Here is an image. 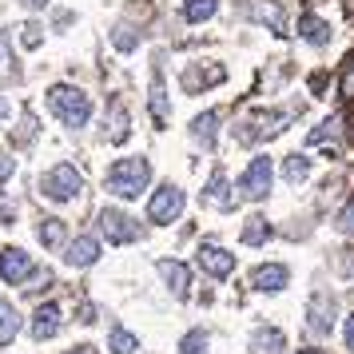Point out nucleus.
I'll use <instances>...</instances> for the list:
<instances>
[{
	"label": "nucleus",
	"instance_id": "obj_25",
	"mask_svg": "<svg viewBox=\"0 0 354 354\" xmlns=\"http://www.w3.org/2000/svg\"><path fill=\"white\" fill-rule=\"evenodd\" d=\"M179 354H207V335H203V330L183 335V342H179Z\"/></svg>",
	"mask_w": 354,
	"mask_h": 354
},
{
	"label": "nucleus",
	"instance_id": "obj_3",
	"mask_svg": "<svg viewBox=\"0 0 354 354\" xmlns=\"http://www.w3.org/2000/svg\"><path fill=\"white\" fill-rule=\"evenodd\" d=\"M80 187H84V179L72 163H56L48 176L40 179V192L48 195L52 203H72V199L80 195Z\"/></svg>",
	"mask_w": 354,
	"mask_h": 354
},
{
	"label": "nucleus",
	"instance_id": "obj_29",
	"mask_svg": "<svg viewBox=\"0 0 354 354\" xmlns=\"http://www.w3.org/2000/svg\"><path fill=\"white\" fill-rule=\"evenodd\" d=\"M335 227L342 231V235H354V195H351V203L338 211V219H335Z\"/></svg>",
	"mask_w": 354,
	"mask_h": 354
},
{
	"label": "nucleus",
	"instance_id": "obj_30",
	"mask_svg": "<svg viewBox=\"0 0 354 354\" xmlns=\"http://www.w3.org/2000/svg\"><path fill=\"white\" fill-rule=\"evenodd\" d=\"M112 40H115V48H124V52H131L136 44H140V36H136V32H128V24H120V28L112 32Z\"/></svg>",
	"mask_w": 354,
	"mask_h": 354
},
{
	"label": "nucleus",
	"instance_id": "obj_18",
	"mask_svg": "<svg viewBox=\"0 0 354 354\" xmlns=\"http://www.w3.org/2000/svg\"><path fill=\"white\" fill-rule=\"evenodd\" d=\"M215 128H219V112H203V115H195L192 136H195L203 147H211V144H215Z\"/></svg>",
	"mask_w": 354,
	"mask_h": 354
},
{
	"label": "nucleus",
	"instance_id": "obj_17",
	"mask_svg": "<svg viewBox=\"0 0 354 354\" xmlns=\"http://www.w3.org/2000/svg\"><path fill=\"white\" fill-rule=\"evenodd\" d=\"M239 239L247 243V247H259V243L271 239V223H267L263 215H251V219L243 223V235H239Z\"/></svg>",
	"mask_w": 354,
	"mask_h": 354
},
{
	"label": "nucleus",
	"instance_id": "obj_1",
	"mask_svg": "<svg viewBox=\"0 0 354 354\" xmlns=\"http://www.w3.org/2000/svg\"><path fill=\"white\" fill-rule=\"evenodd\" d=\"M147 179H151V163L140 160V156H131V160H115L112 167H108L104 183H108V192L120 195V199H140V192L147 187Z\"/></svg>",
	"mask_w": 354,
	"mask_h": 354
},
{
	"label": "nucleus",
	"instance_id": "obj_16",
	"mask_svg": "<svg viewBox=\"0 0 354 354\" xmlns=\"http://www.w3.org/2000/svg\"><path fill=\"white\" fill-rule=\"evenodd\" d=\"M203 203H215V207H223V211H231V207H235V195L227 192V179H223V171H215V176H211L207 192H203Z\"/></svg>",
	"mask_w": 354,
	"mask_h": 354
},
{
	"label": "nucleus",
	"instance_id": "obj_7",
	"mask_svg": "<svg viewBox=\"0 0 354 354\" xmlns=\"http://www.w3.org/2000/svg\"><path fill=\"white\" fill-rule=\"evenodd\" d=\"M239 12L247 20H255V24H267L271 32H287V17H283V4H274V0H243Z\"/></svg>",
	"mask_w": 354,
	"mask_h": 354
},
{
	"label": "nucleus",
	"instance_id": "obj_11",
	"mask_svg": "<svg viewBox=\"0 0 354 354\" xmlns=\"http://www.w3.org/2000/svg\"><path fill=\"white\" fill-rule=\"evenodd\" d=\"M60 306L56 303H44V306H36V315H32V338L36 342H44V338H56L60 335Z\"/></svg>",
	"mask_w": 354,
	"mask_h": 354
},
{
	"label": "nucleus",
	"instance_id": "obj_32",
	"mask_svg": "<svg viewBox=\"0 0 354 354\" xmlns=\"http://www.w3.org/2000/svg\"><path fill=\"white\" fill-rule=\"evenodd\" d=\"M12 167H17V163H12V156H0V187H4V179L12 176Z\"/></svg>",
	"mask_w": 354,
	"mask_h": 354
},
{
	"label": "nucleus",
	"instance_id": "obj_34",
	"mask_svg": "<svg viewBox=\"0 0 354 354\" xmlns=\"http://www.w3.org/2000/svg\"><path fill=\"white\" fill-rule=\"evenodd\" d=\"M342 338H346V351H354V310L346 315V330H342Z\"/></svg>",
	"mask_w": 354,
	"mask_h": 354
},
{
	"label": "nucleus",
	"instance_id": "obj_22",
	"mask_svg": "<svg viewBox=\"0 0 354 354\" xmlns=\"http://www.w3.org/2000/svg\"><path fill=\"white\" fill-rule=\"evenodd\" d=\"M251 346H255V351H267V354H279L283 351V335H279V330H267V326H259L255 335H251Z\"/></svg>",
	"mask_w": 354,
	"mask_h": 354
},
{
	"label": "nucleus",
	"instance_id": "obj_6",
	"mask_svg": "<svg viewBox=\"0 0 354 354\" xmlns=\"http://www.w3.org/2000/svg\"><path fill=\"white\" fill-rule=\"evenodd\" d=\"M183 203H187L183 192L167 183V187H160V192L151 195V203H147V219H151V223H160V227L163 223H176L179 215H183Z\"/></svg>",
	"mask_w": 354,
	"mask_h": 354
},
{
	"label": "nucleus",
	"instance_id": "obj_9",
	"mask_svg": "<svg viewBox=\"0 0 354 354\" xmlns=\"http://www.w3.org/2000/svg\"><path fill=\"white\" fill-rule=\"evenodd\" d=\"M28 271H32L28 251H20V247H4V251H0V279H4V283H24Z\"/></svg>",
	"mask_w": 354,
	"mask_h": 354
},
{
	"label": "nucleus",
	"instance_id": "obj_36",
	"mask_svg": "<svg viewBox=\"0 0 354 354\" xmlns=\"http://www.w3.org/2000/svg\"><path fill=\"white\" fill-rule=\"evenodd\" d=\"M342 92L354 100V72H346V76H342Z\"/></svg>",
	"mask_w": 354,
	"mask_h": 354
},
{
	"label": "nucleus",
	"instance_id": "obj_27",
	"mask_svg": "<svg viewBox=\"0 0 354 354\" xmlns=\"http://www.w3.org/2000/svg\"><path fill=\"white\" fill-rule=\"evenodd\" d=\"M147 100H151V115L163 124V120H167V96H163V84L160 80L151 84V96H147Z\"/></svg>",
	"mask_w": 354,
	"mask_h": 354
},
{
	"label": "nucleus",
	"instance_id": "obj_39",
	"mask_svg": "<svg viewBox=\"0 0 354 354\" xmlns=\"http://www.w3.org/2000/svg\"><path fill=\"white\" fill-rule=\"evenodd\" d=\"M8 112H12V104H8V100H0V120H4Z\"/></svg>",
	"mask_w": 354,
	"mask_h": 354
},
{
	"label": "nucleus",
	"instance_id": "obj_10",
	"mask_svg": "<svg viewBox=\"0 0 354 354\" xmlns=\"http://www.w3.org/2000/svg\"><path fill=\"white\" fill-rule=\"evenodd\" d=\"M290 283V271L287 267H283V263H263V267H255V271H251V287L255 290H283Z\"/></svg>",
	"mask_w": 354,
	"mask_h": 354
},
{
	"label": "nucleus",
	"instance_id": "obj_31",
	"mask_svg": "<svg viewBox=\"0 0 354 354\" xmlns=\"http://www.w3.org/2000/svg\"><path fill=\"white\" fill-rule=\"evenodd\" d=\"M20 40H24V48H36V44H40V24H24Z\"/></svg>",
	"mask_w": 354,
	"mask_h": 354
},
{
	"label": "nucleus",
	"instance_id": "obj_5",
	"mask_svg": "<svg viewBox=\"0 0 354 354\" xmlns=\"http://www.w3.org/2000/svg\"><path fill=\"white\" fill-rule=\"evenodd\" d=\"M100 231H104V239L112 243V247H124V243H136L144 231H140V223L131 219V215H124V211L115 207H104L100 211Z\"/></svg>",
	"mask_w": 354,
	"mask_h": 354
},
{
	"label": "nucleus",
	"instance_id": "obj_8",
	"mask_svg": "<svg viewBox=\"0 0 354 354\" xmlns=\"http://www.w3.org/2000/svg\"><path fill=\"white\" fill-rule=\"evenodd\" d=\"M195 259H199V267H203L211 279H227V274L235 271V255H231V251H223V247H215V243H203Z\"/></svg>",
	"mask_w": 354,
	"mask_h": 354
},
{
	"label": "nucleus",
	"instance_id": "obj_38",
	"mask_svg": "<svg viewBox=\"0 0 354 354\" xmlns=\"http://www.w3.org/2000/svg\"><path fill=\"white\" fill-rule=\"evenodd\" d=\"M68 354H96V346H88V342H84V346H76V351H68Z\"/></svg>",
	"mask_w": 354,
	"mask_h": 354
},
{
	"label": "nucleus",
	"instance_id": "obj_15",
	"mask_svg": "<svg viewBox=\"0 0 354 354\" xmlns=\"http://www.w3.org/2000/svg\"><path fill=\"white\" fill-rule=\"evenodd\" d=\"M299 36H303L306 44H315V48H322V44H330V24L306 12V17L299 20Z\"/></svg>",
	"mask_w": 354,
	"mask_h": 354
},
{
	"label": "nucleus",
	"instance_id": "obj_28",
	"mask_svg": "<svg viewBox=\"0 0 354 354\" xmlns=\"http://www.w3.org/2000/svg\"><path fill=\"white\" fill-rule=\"evenodd\" d=\"M338 128H342V115H330L322 128L310 131V144H322V140H330V136H338Z\"/></svg>",
	"mask_w": 354,
	"mask_h": 354
},
{
	"label": "nucleus",
	"instance_id": "obj_21",
	"mask_svg": "<svg viewBox=\"0 0 354 354\" xmlns=\"http://www.w3.org/2000/svg\"><path fill=\"white\" fill-rule=\"evenodd\" d=\"M36 235H40L44 247H60L64 235H68V227H64V219H44V223L36 227Z\"/></svg>",
	"mask_w": 354,
	"mask_h": 354
},
{
	"label": "nucleus",
	"instance_id": "obj_33",
	"mask_svg": "<svg viewBox=\"0 0 354 354\" xmlns=\"http://www.w3.org/2000/svg\"><path fill=\"white\" fill-rule=\"evenodd\" d=\"M8 52H12V36H8L4 28H0V64L8 60Z\"/></svg>",
	"mask_w": 354,
	"mask_h": 354
},
{
	"label": "nucleus",
	"instance_id": "obj_2",
	"mask_svg": "<svg viewBox=\"0 0 354 354\" xmlns=\"http://www.w3.org/2000/svg\"><path fill=\"white\" fill-rule=\"evenodd\" d=\"M48 108L60 115V124H68V128H84L88 115H92V100L84 96L80 88L56 84V88H48Z\"/></svg>",
	"mask_w": 354,
	"mask_h": 354
},
{
	"label": "nucleus",
	"instance_id": "obj_40",
	"mask_svg": "<svg viewBox=\"0 0 354 354\" xmlns=\"http://www.w3.org/2000/svg\"><path fill=\"white\" fill-rule=\"evenodd\" d=\"M299 354H322L319 346H306V351H299Z\"/></svg>",
	"mask_w": 354,
	"mask_h": 354
},
{
	"label": "nucleus",
	"instance_id": "obj_35",
	"mask_svg": "<svg viewBox=\"0 0 354 354\" xmlns=\"http://www.w3.org/2000/svg\"><path fill=\"white\" fill-rule=\"evenodd\" d=\"M12 215H17V211H12V203L0 195V223H12Z\"/></svg>",
	"mask_w": 354,
	"mask_h": 354
},
{
	"label": "nucleus",
	"instance_id": "obj_24",
	"mask_svg": "<svg viewBox=\"0 0 354 354\" xmlns=\"http://www.w3.org/2000/svg\"><path fill=\"white\" fill-rule=\"evenodd\" d=\"M283 176H287L290 183H303V179L310 176V156H290V160L283 163Z\"/></svg>",
	"mask_w": 354,
	"mask_h": 354
},
{
	"label": "nucleus",
	"instance_id": "obj_19",
	"mask_svg": "<svg viewBox=\"0 0 354 354\" xmlns=\"http://www.w3.org/2000/svg\"><path fill=\"white\" fill-rule=\"evenodd\" d=\"M219 12V0H183V17L192 20V24H203Z\"/></svg>",
	"mask_w": 354,
	"mask_h": 354
},
{
	"label": "nucleus",
	"instance_id": "obj_14",
	"mask_svg": "<svg viewBox=\"0 0 354 354\" xmlns=\"http://www.w3.org/2000/svg\"><path fill=\"white\" fill-rule=\"evenodd\" d=\"M335 326V299L330 295H315L310 299V330L315 335H326Z\"/></svg>",
	"mask_w": 354,
	"mask_h": 354
},
{
	"label": "nucleus",
	"instance_id": "obj_20",
	"mask_svg": "<svg viewBox=\"0 0 354 354\" xmlns=\"http://www.w3.org/2000/svg\"><path fill=\"white\" fill-rule=\"evenodd\" d=\"M20 335V310L12 303H0V342H12Z\"/></svg>",
	"mask_w": 354,
	"mask_h": 354
},
{
	"label": "nucleus",
	"instance_id": "obj_26",
	"mask_svg": "<svg viewBox=\"0 0 354 354\" xmlns=\"http://www.w3.org/2000/svg\"><path fill=\"white\" fill-rule=\"evenodd\" d=\"M108 140H112V144H124V140H128V112H124V108L112 112V131H108Z\"/></svg>",
	"mask_w": 354,
	"mask_h": 354
},
{
	"label": "nucleus",
	"instance_id": "obj_37",
	"mask_svg": "<svg viewBox=\"0 0 354 354\" xmlns=\"http://www.w3.org/2000/svg\"><path fill=\"white\" fill-rule=\"evenodd\" d=\"M20 4H24V8H48L52 0H20Z\"/></svg>",
	"mask_w": 354,
	"mask_h": 354
},
{
	"label": "nucleus",
	"instance_id": "obj_13",
	"mask_svg": "<svg viewBox=\"0 0 354 354\" xmlns=\"http://www.w3.org/2000/svg\"><path fill=\"white\" fill-rule=\"evenodd\" d=\"M156 267H160V274L167 279V287H171V295H176V299H187V283H192V274H187V267H183L179 259H160Z\"/></svg>",
	"mask_w": 354,
	"mask_h": 354
},
{
	"label": "nucleus",
	"instance_id": "obj_12",
	"mask_svg": "<svg viewBox=\"0 0 354 354\" xmlns=\"http://www.w3.org/2000/svg\"><path fill=\"white\" fill-rule=\"evenodd\" d=\"M64 259H68V267H92L100 259V239L96 235H80L76 243H68Z\"/></svg>",
	"mask_w": 354,
	"mask_h": 354
},
{
	"label": "nucleus",
	"instance_id": "obj_4",
	"mask_svg": "<svg viewBox=\"0 0 354 354\" xmlns=\"http://www.w3.org/2000/svg\"><path fill=\"white\" fill-rule=\"evenodd\" d=\"M271 176H274L271 160H267V156H255V160L247 163V171L239 176V199H251V203L267 199V192H271Z\"/></svg>",
	"mask_w": 354,
	"mask_h": 354
},
{
	"label": "nucleus",
	"instance_id": "obj_23",
	"mask_svg": "<svg viewBox=\"0 0 354 354\" xmlns=\"http://www.w3.org/2000/svg\"><path fill=\"white\" fill-rule=\"evenodd\" d=\"M108 346H112V354H131L136 346H140V338L131 335V330H124V326H112V335H108Z\"/></svg>",
	"mask_w": 354,
	"mask_h": 354
}]
</instances>
